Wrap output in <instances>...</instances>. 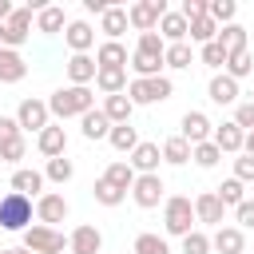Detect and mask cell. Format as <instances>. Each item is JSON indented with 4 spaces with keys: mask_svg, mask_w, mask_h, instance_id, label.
<instances>
[{
    "mask_svg": "<svg viewBox=\"0 0 254 254\" xmlns=\"http://www.w3.org/2000/svg\"><path fill=\"white\" fill-rule=\"evenodd\" d=\"M48 111H52V119H83L87 111H95V91L91 87H75V83H67V87H56L52 95H48Z\"/></svg>",
    "mask_w": 254,
    "mask_h": 254,
    "instance_id": "cell-1",
    "label": "cell"
},
{
    "mask_svg": "<svg viewBox=\"0 0 254 254\" xmlns=\"http://www.w3.org/2000/svg\"><path fill=\"white\" fill-rule=\"evenodd\" d=\"M194 198H187V194H171L167 202H163V234H171V238H187L190 230H194Z\"/></svg>",
    "mask_w": 254,
    "mask_h": 254,
    "instance_id": "cell-2",
    "label": "cell"
},
{
    "mask_svg": "<svg viewBox=\"0 0 254 254\" xmlns=\"http://www.w3.org/2000/svg\"><path fill=\"white\" fill-rule=\"evenodd\" d=\"M32 214H36V198L16 194V190H8V194L0 198V230L24 234V230L32 226Z\"/></svg>",
    "mask_w": 254,
    "mask_h": 254,
    "instance_id": "cell-3",
    "label": "cell"
},
{
    "mask_svg": "<svg viewBox=\"0 0 254 254\" xmlns=\"http://www.w3.org/2000/svg\"><path fill=\"white\" fill-rule=\"evenodd\" d=\"M171 95H175L171 75H155V79H131V83H127V99H131L135 107H151V103H163V99H171Z\"/></svg>",
    "mask_w": 254,
    "mask_h": 254,
    "instance_id": "cell-4",
    "label": "cell"
},
{
    "mask_svg": "<svg viewBox=\"0 0 254 254\" xmlns=\"http://www.w3.org/2000/svg\"><path fill=\"white\" fill-rule=\"evenodd\" d=\"M32 16H36V12H32L28 4H20V8H16V12H12L4 24H0V48L20 52V48L32 40Z\"/></svg>",
    "mask_w": 254,
    "mask_h": 254,
    "instance_id": "cell-5",
    "label": "cell"
},
{
    "mask_svg": "<svg viewBox=\"0 0 254 254\" xmlns=\"http://www.w3.org/2000/svg\"><path fill=\"white\" fill-rule=\"evenodd\" d=\"M167 12H171L167 0H135V4L127 8V20H131V28L143 36V32H159V20H163Z\"/></svg>",
    "mask_w": 254,
    "mask_h": 254,
    "instance_id": "cell-6",
    "label": "cell"
},
{
    "mask_svg": "<svg viewBox=\"0 0 254 254\" xmlns=\"http://www.w3.org/2000/svg\"><path fill=\"white\" fill-rule=\"evenodd\" d=\"M24 250H32V254H64V246H67V238L56 230V226H28L24 234Z\"/></svg>",
    "mask_w": 254,
    "mask_h": 254,
    "instance_id": "cell-7",
    "label": "cell"
},
{
    "mask_svg": "<svg viewBox=\"0 0 254 254\" xmlns=\"http://www.w3.org/2000/svg\"><path fill=\"white\" fill-rule=\"evenodd\" d=\"M16 123H20V131H44V127H52V111H48V99H36V95H28V99H20V107H16Z\"/></svg>",
    "mask_w": 254,
    "mask_h": 254,
    "instance_id": "cell-8",
    "label": "cell"
},
{
    "mask_svg": "<svg viewBox=\"0 0 254 254\" xmlns=\"http://www.w3.org/2000/svg\"><path fill=\"white\" fill-rule=\"evenodd\" d=\"M131 198H135L139 210H155L159 202H167V183H163V175H139L135 187H131Z\"/></svg>",
    "mask_w": 254,
    "mask_h": 254,
    "instance_id": "cell-9",
    "label": "cell"
},
{
    "mask_svg": "<svg viewBox=\"0 0 254 254\" xmlns=\"http://www.w3.org/2000/svg\"><path fill=\"white\" fill-rule=\"evenodd\" d=\"M71 214V206H67V198L60 194V190H44L40 198H36V222L40 226H56V222H64Z\"/></svg>",
    "mask_w": 254,
    "mask_h": 254,
    "instance_id": "cell-10",
    "label": "cell"
},
{
    "mask_svg": "<svg viewBox=\"0 0 254 254\" xmlns=\"http://www.w3.org/2000/svg\"><path fill=\"white\" fill-rule=\"evenodd\" d=\"M179 135H183L190 147H198V143H210V139H214V123L206 119V111H187V115L179 119Z\"/></svg>",
    "mask_w": 254,
    "mask_h": 254,
    "instance_id": "cell-11",
    "label": "cell"
},
{
    "mask_svg": "<svg viewBox=\"0 0 254 254\" xmlns=\"http://www.w3.org/2000/svg\"><path fill=\"white\" fill-rule=\"evenodd\" d=\"M206 95H210V103H218V107H238V95H242V87H238V79H230L226 71H218V75H210V83H206Z\"/></svg>",
    "mask_w": 254,
    "mask_h": 254,
    "instance_id": "cell-12",
    "label": "cell"
},
{
    "mask_svg": "<svg viewBox=\"0 0 254 254\" xmlns=\"http://www.w3.org/2000/svg\"><path fill=\"white\" fill-rule=\"evenodd\" d=\"M194 218L202 222V226H222V218H226V206H222V198L214 194V190H202V194H194Z\"/></svg>",
    "mask_w": 254,
    "mask_h": 254,
    "instance_id": "cell-13",
    "label": "cell"
},
{
    "mask_svg": "<svg viewBox=\"0 0 254 254\" xmlns=\"http://www.w3.org/2000/svg\"><path fill=\"white\" fill-rule=\"evenodd\" d=\"M67 250H71V254H103V234H99V226H91V222L75 226V230L67 234Z\"/></svg>",
    "mask_w": 254,
    "mask_h": 254,
    "instance_id": "cell-14",
    "label": "cell"
},
{
    "mask_svg": "<svg viewBox=\"0 0 254 254\" xmlns=\"http://www.w3.org/2000/svg\"><path fill=\"white\" fill-rule=\"evenodd\" d=\"M64 44L71 48V56H87V52L95 48V28H91V20H71L67 32H64Z\"/></svg>",
    "mask_w": 254,
    "mask_h": 254,
    "instance_id": "cell-15",
    "label": "cell"
},
{
    "mask_svg": "<svg viewBox=\"0 0 254 254\" xmlns=\"http://www.w3.org/2000/svg\"><path fill=\"white\" fill-rule=\"evenodd\" d=\"M127 163L135 167V175H159V163H163V147H159V143H139V147L127 155Z\"/></svg>",
    "mask_w": 254,
    "mask_h": 254,
    "instance_id": "cell-16",
    "label": "cell"
},
{
    "mask_svg": "<svg viewBox=\"0 0 254 254\" xmlns=\"http://www.w3.org/2000/svg\"><path fill=\"white\" fill-rule=\"evenodd\" d=\"M64 71H67V79H71L75 87H91L95 75H99V64H95V56H71V60L64 64Z\"/></svg>",
    "mask_w": 254,
    "mask_h": 254,
    "instance_id": "cell-17",
    "label": "cell"
},
{
    "mask_svg": "<svg viewBox=\"0 0 254 254\" xmlns=\"http://www.w3.org/2000/svg\"><path fill=\"white\" fill-rule=\"evenodd\" d=\"M242 143H246V131H242L234 119H226V123L214 127V147H218L222 155H242Z\"/></svg>",
    "mask_w": 254,
    "mask_h": 254,
    "instance_id": "cell-18",
    "label": "cell"
},
{
    "mask_svg": "<svg viewBox=\"0 0 254 254\" xmlns=\"http://www.w3.org/2000/svg\"><path fill=\"white\" fill-rule=\"evenodd\" d=\"M36 147H40L44 159H60V155H67V131L60 123H52V127H44L36 135Z\"/></svg>",
    "mask_w": 254,
    "mask_h": 254,
    "instance_id": "cell-19",
    "label": "cell"
},
{
    "mask_svg": "<svg viewBox=\"0 0 254 254\" xmlns=\"http://www.w3.org/2000/svg\"><path fill=\"white\" fill-rule=\"evenodd\" d=\"M44 171H36V167H16L12 171V190L16 194H28V198H40L44 194Z\"/></svg>",
    "mask_w": 254,
    "mask_h": 254,
    "instance_id": "cell-20",
    "label": "cell"
},
{
    "mask_svg": "<svg viewBox=\"0 0 254 254\" xmlns=\"http://www.w3.org/2000/svg\"><path fill=\"white\" fill-rule=\"evenodd\" d=\"M210 246H214L218 254H246V230H238V226H218V230L210 234Z\"/></svg>",
    "mask_w": 254,
    "mask_h": 254,
    "instance_id": "cell-21",
    "label": "cell"
},
{
    "mask_svg": "<svg viewBox=\"0 0 254 254\" xmlns=\"http://www.w3.org/2000/svg\"><path fill=\"white\" fill-rule=\"evenodd\" d=\"M67 12L60 8V4H48L44 12H36V32L40 36H60V32H67Z\"/></svg>",
    "mask_w": 254,
    "mask_h": 254,
    "instance_id": "cell-22",
    "label": "cell"
},
{
    "mask_svg": "<svg viewBox=\"0 0 254 254\" xmlns=\"http://www.w3.org/2000/svg\"><path fill=\"white\" fill-rule=\"evenodd\" d=\"M159 36H163L167 44H187V36H190V24H187V16H183L179 8H171V12L159 20Z\"/></svg>",
    "mask_w": 254,
    "mask_h": 254,
    "instance_id": "cell-23",
    "label": "cell"
},
{
    "mask_svg": "<svg viewBox=\"0 0 254 254\" xmlns=\"http://www.w3.org/2000/svg\"><path fill=\"white\" fill-rule=\"evenodd\" d=\"M111 127H115V123L103 115V107H95V111H87V115L79 119V131H83V139H87V143L107 139V135H111Z\"/></svg>",
    "mask_w": 254,
    "mask_h": 254,
    "instance_id": "cell-24",
    "label": "cell"
},
{
    "mask_svg": "<svg viewBox=\"0 0 254 254\" xmlns=\"http://www.w3.org/2000/svg\"><path fill=\"white\" fill-rule=\"evenodd\" d=\"M28 75V60L12 48H0V83H20Z\"/></svg>",
    "mask_w": 254,
    "mask_h": 254,
    "instance_id": "cell-25",
    "label": "cell"
},
{
    "mask_svg": "<svg viewBox=\"0 0 254 254\" xmlns=\"http://www.w3.org/2000/svg\"><path fill=\"white\" fill-rule=\"evenodd\" d=\"M95 64H99V67H127L131 56H127V48H123V40H103V44L95 48Z\"/></svg>",
    "mask_w": 254,
    "mask_h": 254,
    "instance_id": "cell-26",
    "label": "cell"
},
{
    "mask_svg": "<svg viewBox=\"0 0 254 254\" xmlns=\"http://www.w3.org/2000/svg\"><path fill=\"white\" fill-rule=\"evenodd\" d=\"M127 83H131L127 67H99V75H95V87H99L103 95H123Z\"/></svg>",
    "mask_w": 254,
    "mask_h": 254,
    "instance_id": "cell-27",
    "label": "cell"
},
{
    "mask_svg": "<svg viewBox=\"0 0 254 254\" xmlns=\"http://www.w3.org/2000/svg\"><path fill=\"white\" fill-rule=\"evenodd\" d=\"M127 28H131V20H127V8H119V4H111V8L99 16V32H103L107 40H119Z\"/></svg>",
    "mask_w": 254,
    "mask_h": 254,
    "instance_id": "cell-28",
    "label": "cell"
},
{
    "mask_svg": "<svg viewBox=\"0 0 254 254\" xmlns=\"http://www.w3.org/2000/svg\"><path fill=\"white\" fill-rule=\"evenodd\" d=\"M103 179H107L111 187H119V190H127V194H131V187H135V179H139V175H135V167H131L127 159H115V163H107V167H103Z\"/></svg>",
    "mask_w": 254,
    "mask_h": 254,
    "instance_id": "cell-29",
    "label": "cell"
},
{
    "mask_svg": "<svg viewBox=\"0 0 254 254\" xmlns=\"http://www.w3.org/2000/svg\"><path fill=\"white\" fill-rule=\"evenodd\" d=\"M103 115L119 127V123H131V115H135V103L127 99V91L123 95H103Z\"/></svg>",
    "mask_w": 254,
    "mask_h": 254,
    "instance_id": "cell-30",
    "label": "cell"
},
{
    "mask_svg": "<svg viewBox=\"0 0 254 254\" xmlns=\"http://www.w3.org/2000/svg\"><path fill=\"white\" fill-rule=\"evenodd\" d=\"M131 79H155V75H163V60H155V56H143V52H131Z\"/></svg>",
    "mask_w": 254,
    "mask_h": 254,
    "instance_id": "cell-31",
    "label": "cell"
},
{
    "mask_svg": "<svg viewBox=\"0 0 254 254\" xmlns=\"http://www.w3.org/2000/svg\"><path fill=\"white\" fill-rule=\"evenodd\" d=\"M218 44L234 56V52H246L250 48V36H246V28L234 20V24H226V28H218Z\"/></svg>",
    "mask_w": 254,
    "mask_h": 254,
    "instance_id": "cell-32",
    "label": "cell"
},
{
    "mask_svg": "<svg viewBox=\"0 0 254 254\" xmlns=\"http://www.w3.org/2000/svg\"><path fill=\"white\" fill-rule=\"evenodd\" d=\"M107 143H111V147H115L119 155H131V151H135V147H139L143 139H139V131H135L131 123H119V127H111V135H107Z\"/></svg>",
    "mask_w": 254,
    "mask_h": 254,
    "instance_id": "cell-33",
    "label": "cell"
},
{
    "mask_svg": "<svg viewBox=\"0 0 254 254\" xmlns=\"http://www.w3.org/2000/svg\"><path fill=\"white\" fill-rule=\"evenodd\" d=\"M163 163H171V167H187V163H190V143H187L183 135H171V139L163 143Z\"/></svg>",
    "mask_w": 254,
    "mask_h": 254,
    "instance_id": "cell-34",
    "label": "cell"
},
{
    "mask_svg": "<svg viewBox=\"0 0 254 254\" xmlns=\"http://www.w3.org/2000/svg\"><path fill=\"white\" fill-rule=\"evenodd\" d=\"M198 60H202L206 67H214V75H218V71H226V60H230V52H226L218 40H210V44H202V48H198Z\"/></svg>",
    "mask_w": 254,
    "mask_h": 254,
    "instance_id": "cell-35",
    "label": "cell"
},
{
    "mask_svg": "<svg viewBox=\"0 0 254 254\" xmlns=\"http://www.w3.org/2000/svg\"><path fill=\"white\" fill-rule=\"evenodd\" d=\"M163 64H167L171 71H183V67H190V64H194V48H190V44H167Z\"/></svg>",
    "mask_w": 254,
    "mask_h": 254,
    "instance_id": "cell-36",
    "label": "cell"
},
{
    "mask_svg": "<svg viewBox=\"0 0 254 254\" xmlns=\"http://www.w3.org/2000/svg\"><path fill=\"white\" fill-rule=\"evenodd\" d=\"M71 175H75V163H71L67 155H60V159H48V163H44V179H48V183H60V187H64Z\"/></svg>",
    "mask_w": 254,
    "mask_h": 254,
    "instance_id": "cell-37",
    "label": "cell"
},
{
    "mask_svg": "<svg viewBox=\"0 0 254 254\" xmlns=\"http://www.w3.org/2000/svg\"><path fill=\"white\" fill-rule=\"evenodd\" d=\"M91 194H95V202H99V206H119V202L127 198V190H119V187H111V183H107L103 175H99V179L91 183Z\"/></svg>",
    "mask_w": 254,
    "mask_h": 254,
    "instance_id": "cell-38",
    "label": "cell"
},
{
    "mask_svg": "<svg viewBox=\"0 0 254 254\" xmlns=\"http://www.w3.org/2000/svg\"><path fill=\"white\" fill-rule=\"evenodd\" d=\"M206 16H210L218 28H226V24H234L238 4H234V0H206Z\"/></svg>",
    "mask_w": 254,
    "mask_h": 254,
    "instance_id": "cell-39",
    "label": "cell"
},
{
    "mask_svg": "<svg viewBox=\"0 0 254 254\" xmlns=\"http://www.w3.org/2000/svg\"><path fill=\"white\" fill-rule=\"evenodd\" d=\"M214 194L222 198V206H238V202H246V183H238L230 175V179H222V187H214Z\"/></svg>",
    "mask_w": 254,
    "mask_h": 254,
    "instance_id": "cell-40",
    "label": "cell"
},
{
    "mask_svg": "<svg viewBox=\"0 0 254 254\" xmlns=\"http://www.w3.org/2000/svg\"><path fill=\"white\" fill-rule=\"evenodd\" d=\"M190 44H210V40H218V24L210 20V16H202V20H190V36H187Z\"/></svg>",
    "mask_w": 254,
    "mask_h": 254,
    "instance_id": "cell-41",
    "label": "cell"
},
{
    "mask_svg": "<svg viewBox=\"0 0 254 254\" xmlns=\"http://www.w3.org/2000/svg\"><path fill=\"white\" fill-rule=\"evenodd\" d=\"M250 71H254V56H250V48H246V52H234V56L226 60V75H230V79L242 83Z\"/></svg>",
    "mask_w": 254,
    "mask_h": 254,
    "instance_id": "cell-42",
    "label": "cell"
},
{
    "mask_svg": "<svg viewBox=\"0 0 254 254\" xmlns=\"http://www.w3.org/2000/svg\"><path fill=\"white\" fill-rule=\"evenodd\" d=\"M190 159H194V167L210 171V167H218L222 151H218V147H214V139H210V143H198V147H190Z\"/></svg>",
    "mask_w": 254,
    "mask_h": 254,
    "instance_id": "cell-43",
    "label": "cell"
},
{
    "mask_svg": "<svg viewBox=\"0 0 254 254\" xmlns=\"http://www.w3.org/2000/svg\"><path fill=\"white\" fill-rule=\"evenodd\" d=\"M131 250H135V254H171L167 238H163V234H151V230H147V234H139Z\"/></svg>",
    "mask_w": 254,
    "mask_h": 254,
    "instance_id": "cell-44",
    "label": "cell"
},
{
    "mask_svg": "<svg viewBox=\"0 0 254 254\" xmlns=\"http://www.w3.org/2000/svg\"><path fill=\"white\" fill-rule=\"evenodd\" d=\"M135 52H143V56H155V60H163V56H167V40H163L159 32H143V36H139V44H135Z\"/></svg>",
    "mask_w": 254,
    "mask_h": 254,
    "instance_id": "cell-45",
    "label": "cell"
},
{
    "mask_svg": "<svg viewBox=\"0 0 254 254\" xmlns=\"http://www.w3.org/2000/svg\"><path fill=\"white\" fill-rule=\"evenodd\" d=\"M210 250H214V246H210V234L198 230V226L183 238V254H210Z\"/></svg>",
    "mask_w": 254,
    "mask_h": 254,
    "instance_id": "cell-46",
    "label": "cell"
},
{
    "mask_svg": "<svg viewBox=\"0 0 254 254\" xmlns=\"http://www.w3.org/2000/svg\"><path fill=\"white\" fill-rule=\"evenodd\" d=\"M20 159H28V139H24V135L0 147V163H20Z\"/></svg>",
    "mask_w": 254,
    "mask_h": 254,
    "instance_id": "cell-47",
    "label": "cell"
},
{
    "mask_svg": "<svg viewBox=\"0 0 254 254\" xmlns=\"http://www.w3.org/2000/svg\"><path fill=\"white\" fill-rule=\"evenodd\" d=\"M234 179L238 183H254V155H238L234 159Z\"/></svg>",
    "mask_w": 254,
    "mask_h": 254,
    "instance_id": "cell-48",
    "label": "cell"
},
{
    "mask_svg": "<svg viewBox=\"0 0 254 254\" xmlns=\"http://www.w3.org/2000/svg\"><path fill=\"white\" fill-rule=\"evenodd\" d=\"M234 218H238V230H254V198L238 202L234 206Z\"/></svg>",
    "mask_w": 254,
    "mask_h": 254,
    "instance_id": "cell-49",
    "label": "cell"
},
{
    "mask_svg": "<svg viewBox=\"0 0 254 254\" xmlns=\"http://www.w3.org/2000/svg\"><path fill=\"white\" fill-rule=\"evenodd\" d=\"M24 131H20V123H16V115H0V147L4 143H12V139H20Z\"/></svg>",
    "mask_w": 254,
    "mask_h": 254,
    "instance_id": "cell-50",
    "label": "cell"
},
{
    "mask_svg": "<svg viewBox=\"0 0 254 254\" xmlns=\"http://www.w3.org/2000/svg\"><path fill=\"white\" fill-rule=\"evenodd\" d=\"M234 123H238L242 131H254V103H250V99L234 107Z\"/></svg>",
    "mask_w": 254,
    "mask_h": 254,
    "instance_id": "cell-51",
    "label": "cell"
},
{
    "mask_svg": "<svg viewBox=\"0 0 254 254\" xmlns=\"http://www.w3.org/2000/svg\"><path fill=\"white\" fill-rule=\"evenodd\" d=\"M179 12L187 16V24H190V20H202V16H206V0H183Z\"/></svg>",
    "mask_w": 254,
    "mask_h": 254,
    "instance_id": "cell-52",
    "label": "cell"
},
{
    "mask_svg": "<svg viewBox=\"0 0 254 254\" xmlns=\"http://www.w3.org/2000/svg\"><path fill=\"white\" fill-rule=\"evenodd\" d=\"M107 8H111L107 0H83V12H91V16H103Z\"/></svg>",
    "mask_w": 254,
    "mask_h": 254,
    "instance_id": "cell-53",
    "label": "cell"
},
{
    "mask_svg": "<svg viewBox=\"0 0 254 254\" xmlns=\"http://www.w3.org/2000/svg\"><path fill=\"white\" fill-rule=\"evenodd\" d=\"M12 12H16V8H12V0H0V24H4Z\"/></svg>",
    "mask_w": 254,
    "mask_h": 254,
    "instance_id": "cell-54",
    "label": "cell"
},
{
    "mask_svg": "<svg viewBox=\"0 0 254 254\" xmlns=\"http://www.w3.org/2000/svg\"><path fill=\"white\" fill-rule=\"evenodd\" d=\"M242 155H254V131H246V143H242Z\"/></svg>",
    "mask_w": 254,
    "mask_h": 254,
    "instance_id": "cell-55",
    "label": "cell"
},
{
    "mask_svg": "<svg viewBox=\"0 0 254 254\" xmlns=\"http://www.w3.org/2000/svg\"><path fill=\"white\" fill-rule=\"evenodd\" d=\"M4 254H32V250H24V246H8Z\"/></svg>",
    "mask_w": 254,
    "mask_h": 254,
    "instance_id": "cell-56",
    "label": "cell"
},
{
    "mask_svg": "<svg viewBox=\"0 0 254 254\" xmlns=\"http://www.w3.org/2000/svg\"><path fill=\"white\" fill-rule=\"evenodd\" d=\"M0 254H4V250H0Z\"/></svg>",
    "mask_w": 254,
    "mask_h": 254,
    "instance_id": "cell-57",
    "label": "cell"
},
{
    "mask_svg": "<svg viewBox=\"0 0 254 254\" xmlns=\"http://www.w3.org/2000/svg\"><path fill=\"white\" fill-rule=\"evenodd\" d=\"M250 103H254V99H250Z\"/></svg>",
    "mask_w": 254,
    "mask_h": 254,
    "instance_id": "cell-58",
    "label": "cell"
}]
</instances>
